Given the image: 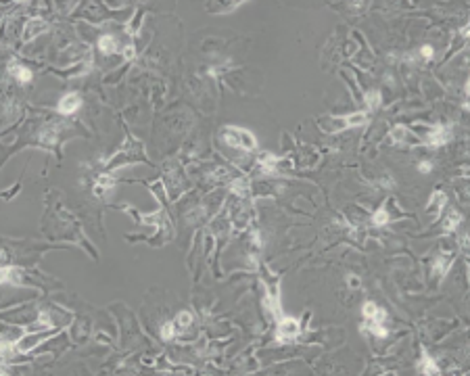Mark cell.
<instances>
[{"label":"cell","instance_id":"1","mask_svg":"<svg viewBox=\"0 0 470 376\" xmlns=\"http://www.w3.org/2000/svg\"><path fill=\"white\" fill-rule=\"evenodd\" d=\"M222 140L228 147L241 149V150H253L257 147V140L251 132L243 128H234V126H226L222 130Z\"/></svg>","mask_w":470,"mask_h":376},{"label":"cell","instance_id":"2","mask_svg":"<svg viewBox=\"0 0 470 376\" xmlns=\"http://www.w3.org/2000/svg\"><path fill=\"white\" fill-rule=\"evenodd\" d=\"M53 334H57V330H53V328H46L42 332H29V334H25V337H21L19 341L13 343V349L17 353H27V351H32L34 347H38L42 341H46L48 337H53Z\"/></svg>","mask_w":470,"mask_h":376},{"label":"cell","instance_id":"3","mask_svg":"<svg viewBox=\"0 0 470 376\" xmlns=\"http://www.w3.org/2000/svg\"><path fill=\"white\" fill-rule=\"evenodd\" d=\"M136 155H142V147L138 145L134 140H126V147L119 150L117 157L109 163V167H117V165H124V163H130V161H136Z\"/></svg>","mask_w":470,"mask_h":376},{"label":"cell","instance_id":"4","mask_svg":"<svg viewBox=\"0 0 470 376\" xmlns=\"http://www.w3.org/2000/svg\"><path fill=\"white\" fill-rule=\"evenodd\" d=\"M299 330H301V326H299V322L295 318H282L278 322V328H276V339L278 341H293Z\"/></svg>","mask_w":470,"mask_h":376},{"label":"cell","instance_id":"5","mask_svg":"<svg viewBox=\"0 0 470 376\" xmlns=\"http://www.w3.org/2000/svg\"><path fill=\"white\" fill-rule=\"evenodd\" d=\"M452 140V130L445 128V126H437V128H431L428 130V134L424 138V142L428 147H441L445 142Z\"/></svg>","mask_w":470,"mask_h":376},{"label":"cell","instance_id":"6","mask_svg":"<svg viewBox=\"0 0 470 376\" xmlns=\"http://www.w3.org/2000/svg\"><path fill=\"white\" fill-rule=\"evenodd\" d=\"M318 128L322 130V132H326V134H338V132H343V130H347L349 126H347V117H322L318 121Z\"/></svg>","mask_w":470,"mask_h":376},{"label":"cell","instance_id":"7","mask_svg":"<svg viewBox=\"0 0 470 376\" xmlns=\"http://www.w3.org/2000/svg\"><path fill=\"white\" fill-rule=\"evenodd\" d=\"M46 29H48V23L44 21V19H29V21L25 23V29H23V40L29 42V40L42 36Z\"/></svg>","mask_w":470,"mask_h":376},{"label":"cell","instance_id":"8","mask_svg":"<svg viewBox=\"0 0 470 376\" xmlns=\"http://www.w3.org/2000/svg\"><path fill=\"white\" fill-rule=\"evenodd\" d=\"M79 105H82V98H79V94L77 92H71V94H65L63 98H61V103H59V113L61 115H71V113H75V111L79 109Z\"/></svg>","mask_w":470,"mask_h":376},{"label":"cell","instance_id":"9","mask_svg":"<svg viewBox=\"0 0 470 376\" xmlns=\"http://www.w3.org/2000/svg\"><path fill=\"white\" fill-rule=\"evenodd\" d=\"M57 140H59V126H57V124L44 126L42 132H40V145L53 149V147L57 145Z\"/></svg>","mask_w":470,"mask_h":376},{"label":"cell","instance_id":"10","mask_svg":"<svg viewBox=\"0 0 470 376\" xmlns=\"http://www.w3.org/2000/svg\"><path fill=\"white\" fill-rule=\"evenodd\" d=\"M445 203H447V195L443 190H437L431 195V201H428V205H426V211L431 213V216H439L441 213V209L445 207Z\"/></svg>","mask_w":470,"mask_h":376},{"label":"cell","instance_id":"11","mask_svg":"<svg viewBox=\"0 0 470 376\" xmlns=\"http://www.w3.org/2000/svg\"><path fill=\"white\" fill-rule=\"evenodd\" d=\"M23 270H19V268H13V266H8L2 270V276H0V280H2V284H13V287H19V284L23 282Z\"/></svg>","mask_w":470,"mask_h":376},{"label":"cell","instance_id":"12","mask_svg":"<svg viewBox=\"0 0 470 376\" xmlns=\"http://www.w3.org/2000/svg\"><path fill=\"white\" fill-rule=\"evenodd\" d=\"M113 186H115V178H113V176H109V174L98 176L96 184H94V195H96V197H105Z\"/></svg>","mask_w":470,"mask_h":376},{"label":"cell","instance_id":"13","mask_svg":"<svg viewBox=\"0 0 470 376\" xmlns=\"http://www.w3.org/2000/svg\"><path fill=\"white\" fill-rule=\"evenodd\" d=\"M259 167L264 174H276L278 171V157L272 153H262L259 155Z\"/></svg>","mask_w":470,"mask_h":376},{"label":"cell","instance_id":"14","mask_svg":"<svg viewBox=\"0 0 470 376\" xmlns=\"http://www.w3.org/2000/svg\"><path fill=\"white\" fill-rule=\"evenodd\" d=\"M418 370L420 374H426V376H435V374H441L439 372V366L431 360V355H426L422 351V358H420V364H418Z\"/></svg>","mask_w":470,"mask_h":376},{"label":"cell","instance_id":"15","mask_svg":"<svg viewBox=\"0 0 470 376\" xmlns=\"http://www.w3.org/2000/svg\"><path fill=\"white\" fill-rule=\"evenodd\" d=\"M389 138H391L395 145H409V142H412V136H409L407 128H403V126H395L391 130V134H389Z\"/></svg>","mask_w":470,"mask_h":376},{"label":"cell","instance_id":"16","mask_svg":"<svg viewBox=\"0 0 470 376\" xmlns=\"http://www.w3.org/2000/svg\"><path fill=\"white\" fill-rule=\"evenodd\" d=\"M8 69H11V74H13L21 84L32 82V77H34V74H32V71H29L27 67H21V65H17V63H11V67H8Z\"/></svg>","mask_w":470,"mask_h":376},{"label":"cell","instance_id":"17","mask_svg":"<svg viewBox=\"0 0 470 376\" xmlns=\"http://www.w3.org/2000/svg\"><path fill=\"white\" fill-rule=\"evenodd\" d=\"M449 266H452V255H449V253H439L437 259H435V272L439 274V276H445Z\"/></svg>","mask_w":470,"mask_h":376},{"label":"cell","instance_id":"18","mask_svg":"<svg viewBox=\"0 0 470 376\" xmlns=\"http://www.w3.org/2000/svg\"><path fill=\"white\" fill-rule=\"evenodd\" d=\"M232 192L236 197H243L247 199L249 192H251V184H249V178H238L232 182Z\"/></svg>","mask_w":470,"mask_h":376},{"label":"cell","instance_id":"19","mask_svg":"<svg viewBox=\"0 0 470 376\" xmlns=\"http://www.w3.org/2000/svg\"><path fill=\"white\" fill-rule=\"evenodd\" d=\"M362 330H366V332H370V334H376V337H387V332H389L385 324L374 322V320H366L364 326H362Z\"/></svg>","mask_w":470,"mask_h":376},{"label":"cell","instance_id":"20","mask_svg":"<svg viewBox=\"0 0 470 376\" xmlns=\"http://www.w3.org/2000/svg\"><path fill=\"white\" fill-rule=\"evenodd\" d=\"M98 48H101L103 55H113L115 50H117L115 38H113V36H103L101 40H98Z\"/></svg>","mask_w":470,"mask_h":376},{"label":"cell","instance_id":"21","mask_svg":"<svg viewBox=\"0 0 470 376\" xmlns=\"http://www.w3.org/2000/svg\"><path fill=\"white\" fill-rule=\"evenodd\" d=\"M460 222H462V213H460V211H449L447 218H445V222H443V228H445L447 232H454V230L460 226Z\"/></svg>","mask_w":470,"mask_h":376},{"label":"cell","instance_id":"22","mask_svg":"<svg viewBox=\"0 0 470 376\" xmlns=\"http://www.w3.org/2000/svg\"><path fill=\"white\" fill-rule=\"evenodd\" d=\"M366 105L370 111H376L378 107L383 105V94L378 92V90H372V92H368L366 94Z\"/></svg>","mask_w":470,"mask_h":376},{"label":"cell","instance_id":"23","mask_svg":"<svg viewBox=\"0 0 470 376\" xmlns=\"http://www.w3.org/2000/svg\"><path fill=\"white\" fill-rule=\"evenodd\" d=\"M174 324H176V328H178V330H186V328L193 324V313H188V311H180L178 316H176V320H174Z\"/></svg>","mask_w":470,"mask_h":376},{"label":"cell","instance_id":"24","mask_svg":"<svg viewBox=\"0 0 470 376\" xmlns=\"http://www.w3.org/2000/svg\"><path fill=\"white\" fill-rule=\"evenodd\" d=\"M366 121H368V115H366V113H351V115H347V126H349V128L364 126Z\"/></svg>","mask_w":470,"mask_h":376},{"label":"cell","instance_id":"25","mask_svg":"<svg viewBox=\"0 0 470 376\" xmlns=\"http://www.w3.org/2000/svg\"><path fill=\"white\" fill-rule=\"evenodd\" d=\"M372 222L376 224V226H385V224L389 222V213H387V207L376 209V211H374V216H372Z\"/></svg>","mask_w":470,"mask_h":376},{"label":"cell","instance_id":"26","mask_svg":"<svg viewBox=\"0 0 470 376\" xmlns=\"http://www.w3.org/2000/svg\"><path fill=\"white\" fill-rule=\"evenodd\" d=\"M174 332H176V324H172V322H165L163 326H161V339H163V341L174 339Z\"/></svg>","mask_w":470,"mask_h":376},{"label":"cell","instance_id":"27","mask_svg":"<svg viewBox=\"0 0 470 376\" xmlns=\"http://www.w3.org/2000/svg\"><path fill=\"white\" fill-rule=\"evenodd\" d=\"M376 303H372V301H366L364 303V307H362V313H364V318L368 320V318H374V313H376Z\"/></svg>","mask_w":470,"mask_h":376},{"label":"cell","instance_id":"28","mask_svg":"<svg viewBox=\"0 0 470 376\" xmlns=\"http://www.w3.org/2000/svg\"><path fill=\"white\" fill-rule=\"evenodd\" d=\"M359 284H362V280H359L357 276H353V274H349V276H347V287L349 289H359Z\"/></svg>","mask_w":470,"mask_h":376},{"label":"cell","instance_id":"29","mask_svg":"<svg viewBox=\"0 0 470 376\" xmlns=\"http://www.w3.org/2000/svg\"><path fill=\"white\" fill-rule=\"evenodd\" d=\"M420 55H422V59H431L433 57V46H422V48H420Z\"/></svg>","mask_w":470,"mask_h":376},{"label":"cell","instance_id":"30","mask_svg":"<svg viewBox=\"0 0 470 376\" xmlns=\"http://www.w3.org/2000/svg\"><path fill=\"white\" fill-rule=\"evenodd\" d=\"M134 55H136L134 46H126V48H124V57H126V59H134Z\"/></svg>","mask_w":470,"mask_h":376},{"label":"cell","instance_id":"31","mask_svg":"<svg viewBox=\"0 0 470 376\" xmlns=\"http://www.w3.org/2000/svg\"><path fill=\"white\" fill-rule=\"evenodd\" d=\"M418 167H420V171H422V174H428V171H431V167H433V165L428 163V161H422V163H420Z\"/></svg>","mask_w":470,"mask_h":376}]
</instances>
